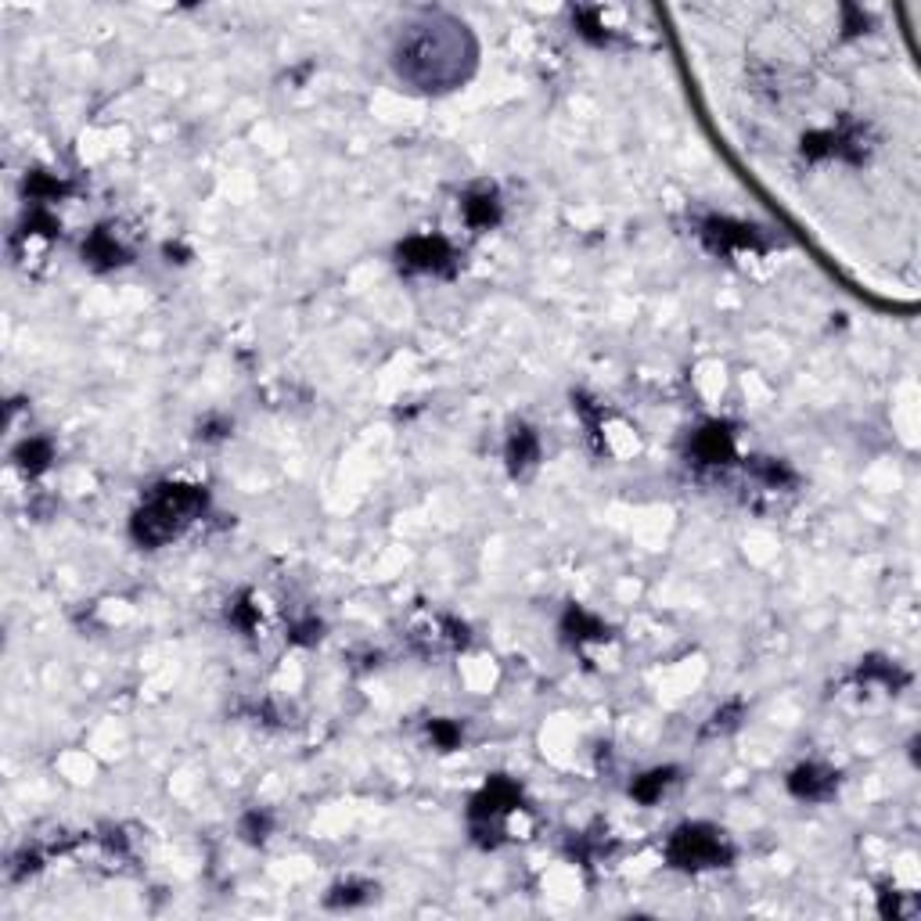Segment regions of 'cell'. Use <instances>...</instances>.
I'll return each mask as SVG.
<instances>
[{
	"mask_svg": "<svg viewBox=\"0 0 921 921\" xmlns=\"http://www.w3.org/2000/svg\"><path fill=\"white\" fill-rule=\"evenodd\" d=\"M673 778H677V770H673V767L648 770V774H641V778L630 785V796H634L637 803H655V799H659L662 792L673 785Z\"/></svg>",
	"mask_w": 921,
	"mask_h": 921,
	"instance_id": "obj_13",
	"label": "cell"
},
{
	"mask_svg": "<svg viewBox=\"0 0 921 921\" xmlns=\"http://www.w3.org/2000/svg\"><path fill=\"white\" fill-rule=\"evenodd\" d=\"M267 832H270V817L267 814H249V817H245V835H249L252 842L267 839Z\"/></svg>",
	"mask_w": 921,
	"mask_h": 921,
	"instance_id": "obj_19",
	"label": "cell"
},
{
	"mask_svg": "<svg viewBox=\"0 0 921 921\" xmlns=\"http://www.w3.org/2000/svg\"><path fill=\"white\" fill-rule=\"evenodd\" d=\"M702 238H706V245L713 252H742V249H760V234L752 231V227L745 224H734V220H720V216H713V220H706L702 224Z\"/></svg>",
	"mask_w": 921,
	"mask_h": 921,
	"instance_id": "obj_6",
	"label": "cell"
},
{
	"mask_svg": "<svg viewBox=\"0 0 921 921\" xmlns=\"http://www.w3.org/2000/svg\"><path fill=\"white\" fill-rule=\"evenodd\" d=\"M396 260L403 270H429V274H450L454 270V252L443 238L421 234V238H407L396 249Z\"/></svg>",
	"mask_w": 921,
	"mask_h": 921,
	"instance_id": "obj_5",
	"label": "cell"
},
{
	"mask_svg": "<svg viewBox=\"0 0 921 921\" xmlns=\"http://www.w3.org/2000/svg\"><path fill=\"white\" fill-rule=\"evenodd\" d=\"M835 785H839V778H835L832 770L817 767V763H803V767H796L792 770V778H788L792 796H799V799H828L835 792Z\"/></svg>",
	"mask_w": 921,
	"mask_h": 921,
	"instance_id": "obj_8",
	"label": "cell"
},
{
	"mask_svg": "<svg viewBox=\"0 0 921 921\" xmlns=\"http://www.w3.org/2000/svg\"><path fill=\"white\" fill-rule=\"evenodd\" d=\"M367 893H371L367 886H339L335 893L328 896V904L331 907H342V904L353 907V904H360V900H367Z\"/></svg>",
	"mask_w": 921,
	"mask_h": 921,
	"instance_id": "obj_17",
	"label": "cell"
},
{
	"mask_svg": "<svg viewBox=\"0 0 921 921\" xmlns=\"http://www.w3.org/2000/svg\"><path fill=\"white\" fill-rule=\"evenodd\" d=\"M83 256H87L94 267H119V263H126V252L119 249V242L112 238L108 231H94L90 234V242L83 245Z\"/></svg>",
	"mask_w": 921,
	"mask_h": 921,
	"instance_id": "obj_11",
	"label": "cell"
},
{
	"mask_svg": "<svg viewBox=\"0 0 921 921\" xmlns=\"http://www.w3.org/2000/svg\"><path fill=\"white\" fill-rule=\"evenodd\" d=\"M429 734H432V742H436L439 749H454V745L461 742V727L450 724V720H432Z\"/></svg>",
	"mask_w": 921,
	"mask_h": 921,
	"instance_id": "obj_16",
	"label": "cell"
},
{
	"mask_svg": "<svg viewBox=\"0 0 921 921\" xmlns=\"http://www.w3.org/2000/svg\"><path fill=\"white\" fill-rule=\"evenodd\" d=\"M860 677L864 680H882V684H889V688H900L904 684V673H896V666H889V662L882 659H868L864 666H860Z\"/></svg>",
	"mask_w": 921,
	"mask_h": 921,
	"instance_id": "obj_15",
	"label": "cell"
},
{
	"mask_svg": "<svg viewBox=\"0 0 921 921\" xmlns=\"http://www.w3.org/2000/svg\"><path fill=\"white\" fill-rule=\"evenodd\" d=\"M731 846L724 842V835L709 828V824H684L673 832V839L666 842V860L680 871H706V868H724L731 860Z\"/></svg>",
	"mask_w": 921,
	"mask_h": 921,
	"instance_id": "obj_3",
	"label": "cell"
},
{
	"mask_svg": "<svg viewBox=\"0 0 921 921\" xmlns=\"http://www.w3.org/2000/svg\"><path fill=\"white\" fill-rule=\"evenodd\" d=\"M562 634L569 637V641L583 644V641H601L605 637V626H601V619H594L591 612L583 609H569L562 619Z\"/></svg>",
	"mask_w": 921,
	"mask_h": 921,
	"instance_id": "obj_12",
	"label": "cell"
},
{
	"mask_svg": "<svg viewBox=\"0 0 921 921\" xmlns=\"http://www.w3.org/2000/svg\"><path fill=\"white\" fill-rule=\"evenodd\" d=\"M231 623H234V626H242V630H252V626H256V612H252L249 598H242V601H238V605L231 609Z\"/></svg>",
	"mask_w": 921,
	"mask_h": 921,
	"instance_id": "obj_18",
	"label": "cell"
},
{
	"mask_svg": "<svg viewBox=\"0 0 921 921\" xmlns=\"http://www.w3.org/2000/svg\"><path fill=\"white\" fill-rule=\"evenodd\" d=\"M206 508V490L184 483H162L148 493V501L134 515V540L141 547H162L173 540L184 526L202 515Z\"/></svg>",
	"mask_w": 921,
	"mask_h": 921,
	"instance_id": "obj_2",
	"label": "cell"
},
{
	"mask_svg": "<svg viewBox=\"0 0 921 921\" xmlns=\"http://www.w3.org/2000/svg\"><path fill=\"white\" fill-rule=\"evenodd\" d=\"M15 457H18V465L26 468L29 475L44 472V468L51 465V443H47V439H29V443L18 447Z\"/></svg>",
	"mask_w": 921,
	"mask_h": 921,
	"instance_id": "obj_14",
	"label": "cell"
},
{
	"mask_svg": "<svg viewBox=\"0 0 921 921\" xmlns=\"http://www.w3.org/2000/svg\"><path fill=\"white\" fill-rule=\"evenodd\" d=\"M691 457L695 465L702 468H716V465H731L734 457V436L727 432V425H706L691 439Z\"/></svg>",
	"mask_w": 921,
	"mask_h": 921,
	"instance_id": "obj_7",
	"label": "cell"
},
{
	"mask_svg": "<svg viewBox=\"0 0 921 921\" xmlns=\"http://www.w3.org/2000/svg\"><path fill=\"white\" fill-rule=\"evenodd\" d=\"M461 213L475 231H486L501 220V202H497V191L493 188H472L461 198Z\"/></svg>",
	"mask_w": 921,
	"mask_h": 921,
	"instance_id": "obj_9",
	"label": "cell"
},
{
	"mask_svg": "<svg viewBox=\"0 0 921 921\" xmlns=\"http://www.w3.org/2000/svg\"><path fill=\"white\" fill-rule=\"evenodd\" d=\"M537 457H540L537 432L526 429V425H519V429L511 432V439H508V468H511V475L529 472V468L537 465Z\"/></svg>",
	"mask_w": 921,
	"mask_h": 921,
	"instance_id": "obj_10",
	"label": "cell"
},
{
	"mask_svg": "<svg viewBox=\"0 0 921 921\" xmlns=\"http://www.w3.org/2000/svg\"><path fill=\"white\" fill-rule=\"evenodd\" d=\"M475 69V40L465 22L429 11L403 29L396 44V72L414 90H454Z\"/></svg>",
	"mask_w": 921,
	"mask_h": 921,
	"instance_id": "obj_1",
	"label": "cell"
},
{
	"mask_svg": "<svg viewBox=\"0 0 921 921\" xmlns=\"http://www.w3.org/2000/svg\"><path fill=\"white\" fill-rule=\"evenodd\" d=\"M519 806V788L511 785L508 778H493L490 785L475 796V803H472V824H475V835H483V842H486V835H497V821H501L508 810H515Z\"/></svg>",
	"mask_w": 921,
	"mask_h": 921,
	"instance_id": "obj_4",
	"label": "cell"
}]
</instances>
